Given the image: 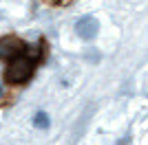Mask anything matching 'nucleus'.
I'll use <instances>...</instances> for the list:
<instances>
[{
	"label": "nucleus",
	"instance_id": "2",
	"mask_svg": "<svg viewBox=\"0 0 148 145\" xmlns=\"http://www.w3.org/2000/svg\"><path fill=\"white\" fill-rule=\"evenodd\" d=\"M97 31H99V22L93 16H84V18H80L75 22V33L82 40H93V37L97 35Z\"/></svg>",
	"mask_w": 148,
	"mask_h": 145
},
{
	"label": "nucleus",
	"instance_id": "1",
	"mask_svg": "<svg viewBox=\"0 0 148 145\" xmlns=\"http://www.w3.org/2000/svg\"><path fill=\"white\" fill-rule=\"evenodd\" d=\"M33 75V57L29 55H13L5 70V79L9 84H25Z\"/></svg>",
	"mask_w": 148,
	"mask_h": 145
},
{
	"label": "nucleus",
	"instance_id": "4",
	"mask_svg": "<svg viewBox=\"0 0 148 145\" xmlns=\"http://www.w3.org/2000/svg\"><path fill=\"white\" fill-rule=\"evenodd\" d=\"M33 123H36L38 127H49V117H47V112H38Z\"/></svg>",
	"mask_w": 148,
	"mask_h": 145
},
{
	"label": "nucleus",
	"instance_id": "5",
	"mask_svg": "<svg viewBox=\"0 0 148 145\" xmlns=\"http://www.w3.org/2000/svg\"><path fill=\"white\" fill-rule=\"evenodd\" d=\"M0 95H2V88H0Z\"/></svg>",
	"mask_w": 148,
	"mask_h": 145
},
{
	"label": "nucleus",
	"instance_id": "3",
	"mask_svg": "<svg viewBox=\"0 0 148 145\" xmlns=\"http://www.w3.org/2000/svg\"><path fill=\"white\" fill-rule=\"evenodd\" d=\"M25 48L22 40L16 35H7L0 40V57H13V55H20V51Z\"/></svg>",
	"mask_w": 148,
	"mask_h": 145
}]
</instances>
